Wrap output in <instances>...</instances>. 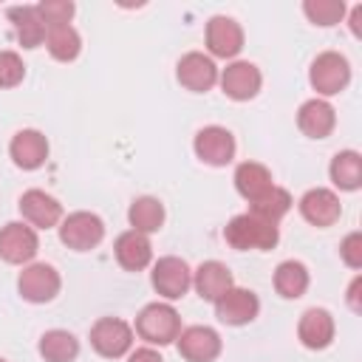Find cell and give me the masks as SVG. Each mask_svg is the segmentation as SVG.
Listing matches in <instances>:
<instances>
[{
    "mask_svg": "<svg viewBox=\"0 0 362 362\" xmlns=\"http://www.w3.org/2000/svg\"><path fill=\"white\" fill-rule=\"evenodd\" d=\"M223 240L238 249V252H246V249H274L277 240H280V232H277V223H269L252 212H243V215H235L226 229H223Z\"/></svg>",
    "mask_w": 362,
    "mask_h": 362,
    "instance_id": "1",
    "label": "cell"
},
{
    "mask_svg": "<svg viewBox=\"0 0 362 362\" xmlns=\"http://www.w3.org/2000/svg\"><path fill=\"white\" fill-rule=\"evenodd\" d=\"M136 334L150 345H170L181 334V317L167 303H150L136 317Z\"/></svg>",
    "mask_w": 362,
    "mask_h": 362,
    "instance_id": "2",
    "label": "cell"
},
{
    "mask_svg": "<svg viewBox=\"0 0 362 362\" xmlns=\"http://www.w3.org/2000/svg\"><path fill=\"white\" fill-rule=\"evenodd\" d=\"M102 238H105V223L93 212L79 209V212H71L59 221V240L74 252L96 249L102 243Z\"/></svg>",
    "mask_w": 362,
    "mask_h": 362,
    "instance_id": "3",
    "label": "cell"
},
{
    "mask_svg": "<svg viewBox=\"0 0 362 362\" xmlns=\"http://www.w3.org/2000/svg\"><path fill=\"white\" fill-rule=\"evenodd\" d=\"M308 82L320 96H334L339 90H345V85L351 82V65L342 54L337 51H322L317 54V59L311 62L308 71Z\"/></svg>",
    "mask_w": 362,
    "mask_h": 362,
    "instance_id": "4",
    "label": "cell"
},
{
    "mask_svg": "<svg viewBox=\"0 0 362 362\" xmlns=\"http://www.w3.org/2000/svg\"><path fill=\"white\" fill-rule=\"evenodd\" d=\"M90 345L105 359H119L133 348V328L119 317H102L90 328Z\"/></svg>",
    "mask_w": 362,
    "mask_h": 362,
    "instance_id": "5",
    "label": "cell"
},
{
    "mask_svg": "<svg viewBox=\"0 0 362 362\" xmlns=\"http://www.w3.org/2000/svg\"><path fill=\"white\" fill-rule=\"evenodd\" d=\"M59 272L48 263H28L17 277V291L28 303H51L59 294Z\"/></svg>",
    "mask_w": 362,
    "mask_h": 362,
    "instance_id": "6",
    "label": "cell"
},
{
    "mask_svg": "<svg viewBox=\"0 0 362 362\" xmlns=\"http://www.w3.org/2000/svg\"><path fill=\"white\" fill-rule=\"evenodd\" d=\"M150 280H153V288L167 297V300H178L189 291L192 286V272L189 266L175 257V255H167V257H158L153 263V272H150Z\"/></svg>",
    "mask_w": 362,
    "mask_h": 362,
    "instance_id": "7",
    "label": "cell"
},
{
    "mask_svg": "<svg viewBox=\"0 0 362 362\" xmlns=\"http://www.w3.org/2000/svg\"><path fill=\"white\" fill-rule=\"evenodd\" d=\"M192 150H195V156L204 164H209V167H226L235 158V136L226 127H221V124H209V127H201L195 133Z\"/></svg>",
    "mask_w": 362,
    "mask_h": 362,
    "instance_id": "8",
    "label": "cell"
},
{
    "mask_svg": "<svg viewBox=\"0 0 362 362\" xmlns=\"http://www.w3.org/2000/svg\"><path fill=\"white\" fill-rule=\"evenodd\" d=\"M37 252H40V238L28 223L11 221L0 229V257L6 263H14V266L31 263Z\"/></svg>",
    "mask_w": 362,
    "mask_h": 362,
    "instance_id": "9",
    "label": "cell"
},
{
    "mask_svg": "<svg viewBox=\"0 0 362 362\" xmlns=\"http://www.w3.org/2000/svg\"><path fill=\"white\" fill-rule=\"evenodd\" d=\"M218 82L223 88V93L235 102H246V99H255L260 85H263V76L257 71L255 62H246V59H235L223 68V74H218Z\"/></svg>",
    "mask_w": 362,
    "mask_h": 362,
    "instance_id": "10",
    "label": "cell"
},
{
    "mask_svg": "<svg viewBox=\"0 0 362 362\" xmlns=\"http://www.w3.org/2000/svg\"><path fill=\"white\" fill-rule=\"evenodd\" d=\"M175 76H178V82H181L187 90H192V93H206V90L218 82V65H215L212 57H206V54H201V51H189V54H184V57L178 59Z\"/></svg>",
    "mask_w": 362,
    "mask_h": 362,
    "instance_id": "11",
    "label": "cell"
},
{
    "mask_svg": "<svg viewBox=\"0 0 362 362\" xmlns=\"http://www.w3.org/2000/svg\"><path fill=\"white\" fill-rule=\"evenodd\" d=\"M206 48L212 57L221 59H232L240 54L243 48V28L238 20L226 17V14H215L206 23Z\"/></svg>",
    "mask_w": 362,
    "mask_h": 362,
    "instance_id": "12",
    "label": "cell"
},
{
    "mask_svg": "<svg viewBox=\"0 0 362 362\" xmlns=\"http://www.w3.org/2000/svg\"><path fill=\"white\" fill-rule=\"evenodd\" d=\"M178 354L187 362H212L221 354V337L209 325H189L178 334Z\"/></svg>",
    "mask_w": 362,
    "mask_h": 362,
    "instance_id": "13",
    "label": "cell"
},
{
    "mask_svg": "<svg viewBox=\"0 0 362 362\" xmlns=\"http://www.w3.org/2000/svg\"><path fill=\"white\" fill-rule=\"evenodd\" d=\"M300 215L311 223V226H334L342 215V204H339V195L334 189H325V187H314L308 189L303 198H300Z\"/></svg>",
    "mask_w": 362,
    "mask_h": 362,
    "instance_id": "14",
    "label": "cell"
},
{
    "mask_svg": "<svg viewBox=\"0 0 362 362\" xmlns=\"http://www.w3.org/2000/svg\"><path fill=\"white\" fill-rule=\"evenodd\" d=\"M260 311V300L255 291L232 286L221 300H215V317L226 325H246L257 317Z\"/></svg>",
    "mask_w": 362,
    "mask_h": 362,
    "instance_id": "15",
    "label": "cell"
},
{
    "mask_svg": "<svg viewBox=\"0 0 362 362\" xmlns=\"http://www.w3.org/2000/svg\"><path fill=\"white\" fill-rule=\"evenodd\" d=\"M20 212L31 229H51L62 221V204L45 189H25L20 198Z\"/></svg>",
    "mask_w": 362,
    "mask_h": 362,
    "instance_id": "16",
    "label": "cell"
},
{
    "mask_svg": "<svg viewBox=\"0 0 362 362\" xmlns=\"http://www.w3.org/2000/svg\"><path fill=\"white\" fill-rule=\"evenodd\" d=\"M8 156L20 170H40L48 158V139L40 130H17L8 144Z\"/></svg>",
    "mask_w": 362,
    "mask_h": 362,
    "instance_id": "17",
    "label": "cell"
},
{
    "mask_svg": "<svg viewBox=\"0 0 362 362\" xmlns=\"http://www.w3.org/2000/svg\"><path fill=\"white\" fill-rule=\"evenodd\" d=\"M192 286H195V291L201 294V300L215 303V300H221L235 283H232V272H229L226 263H221V260H204V263L192 272Z\"/></svg>",
    "mask_w": 362,
    "mask_h": 362,
    "instance_id": "18",
    "label": "cell"
},
{
    "mask_svg": "<svg viewBox=\"0 0 362 362\" xmlns=\"http://www.w3.org/2000/svg\"><path fill=\"white\" fill-rule=\"evenodd\" d=\"M297 127L308 136V139H328L331 130L337 127V113L325 99H308L300 105L297 110Z\"/></svg>",
    "mask_w": 362,
    "mask_h": 362,
    "instance_id": "19",
    "label": "cell"
},
{
    "mask_svg": "<svg viewBox=\"0 0 362 362\" xmlns=\"http://www.w3.org/2000/svg\"><path fill=\"white\" fill-rule=\"evenodd\" d=\"M113 252H116V260L122 269L127 272H141L150 266L153 260V246H150V238L136 232V229H127L116 238L113 243Z\"/></svg>",
    "mask_w": 362,
    "mask_h": 362,
    "instance_id": "20",
    "label": "cell"
},
{
    "mask_svg": "<svg viewBox=\"0 0 362 362\" xmlns=\"http://www.w3.org/2000/svg\"><path fill=\"white\" fill-rule=\"evenodd\" d=\"M297 337L311 351L328 348L334 339V317L325 308H308L297 322Z\"/></svg>",
    "mask_w": 362,
    "mask_h": 362,
    "instance_id": "21",
    "label": "cell"
},
{
    "mask_svg": "<svg viewBox=\"0 0 362 362\" xmlns=\"http://www.w3.org/2000/svg\"><path fill=\"white\" fill-rule=\"evenodd\" d=\"M274 187L269 167L257 164V161H243L235 167V189L240 192V198H246L249 204L260 201L263 195H269Z\"/></svg>",
    "mask_w": 362,
    "mask_h": 362,
    "instance_id": "22",
    "label": "cell"
},
{
    "mask_svg": "<svg viewBox=\"0 0 362 362\" xmlns=\"http://www.w3.org/2000/svg\"><path fill=\"white\" fill-rule=\"evenodd\" d=\"M8 20L14 23V34L23 48H37L45 42V23L40 20L37 6H14L8 8Z\"/></svg>",
    "mask_w": 362,
    "mask_h": 362,
    "instance_id": "23",
    "label": "cell"
},
{
    "mask_svg": "<svg viewBox=\"0 0 362 362\" xmlns=\"http://www.w3.org/2000/svg\"><path fill=\"white\" fill-rule=\"evenodd\" d=\"M127 221H130V229H136L141 235H153L164 226V204L153 195H141L130 204Z\"/></svg>",
    "mask_w": 362,
    "mask_h": 362,
    "instance_id": "24",
    "label": "cell"
},
{
    "mask_svg": "<svg viewBox=\"0 0 362 362\" xmlns=\"http://www.w3.org/2000/svg\"><path fill=\"white\" fill-rule=\"evenodd\" d=\"M328 175L331 181L345 189V192H354L362 187V156L356 150H339L334 158H331V167H328Z\"/></svg>",
    "mask_w": 362,
    "mask_h": 362,
    "instance_id": "25",
    "label": "cell"
},
{
    "mask_svg": "<svg viewBox=\"0 0 362 362\" xmlns=\"http://www.w3.org/2000/svg\"><path fill=\"white\" fill-rule=\"evenodd\" d=\"M79 354V339L71 331L51 328L40 337V356L45 362H74Z\"/></svg>",
    "mask_w": 362,
    "mask_h": 362,
    "instance_id": "26",
    "label": "cell"
},
{
    "mask_svg": "<svg viewBox=\"0 0 362 362\" xmlns=\"http://www.w3.org/2000/svg\"><path fill=\"white\" fill-rule=\"evenodd\" d=\"M308 288V269L300 260H283L274 269V291L286 300L303 297Z\"/></svg>",
    "mask_w": 362,
    "mask_h": 362,
    "instance_id": "27",
    "label": "cell"
},
{
    "mask_svg": "<svg viewBox=\"0 0 362 362\" xmlns=\"http://www.w3.org/2000/svg\"><path fill=\"white\" fill-rule=\"evenodd\" d=\"M45 48L57 62H71L82 51V37L74 25H54L45 28Z\"/></svg>",
    "mask_w": 362,
    "mask_h": 362,
    "instance_id": "28",
    "label": "cell"
},
{
    "mask_svg": "<svg viewBox=\"0 0 362 362\" xmlns=\"http://www.w3.org/2000/svg\"><path fill=\"white\" fill-rule=\"evenodd\" d=\"M288 209H291V195H288L283 187H277V184L272 187L269 195H263L260 201L249 204V212L257 215V218H263V221H269V223H280V218H283Z\"/></svg>",
    "mask_w": 362,
    "mask_h": 362,
    "instance_id": "29",
    "label": "cell"
},
{
    "mask_svg": "<svg viewBox=\"0 0 362 362\" xmlns=\"http://www.w3.org/2000/svg\"><path fill=\"white\" fill-rule=\"evenodd\" d=\"M345 3L342 0H305L303 3V14L314 23V25H337L342 17H345Z\"/></svg>",
    "mask_w": 362,
    "mask_h": 362,
    "instance_id": "30",
    "label": "cell"
},
{
    "mask_svg": "<svg viewBox=\"0 0 362 362\" xmlns=\"http://www.w3.org/2000/svg\"><path fill=\"white\" fill-rule=\"evenodd\" d=\"M37 11H40V20L45 23V28H54V25H71L76 6L71 0H42L37 6Z\"/></svg>",
    "mask_w": 362,
    "mask_h": 362,
    "instance_id": "31",
    "label": "cell"
},
{
    "mask_svg": "<svg viewBox=\"0 0 362 362\" xmlns=\"http://www.w3.org/2000/svg\"><path fill=\"white\" fill-rule=\"evenodd\" d=\"M25 76V65L20 54L14 51H0V88H14Z\"/></svg>",
    "mask_w": 362,
    "mask_h": 362,
    "instance_id": "32",
    "label": "cell"
},
{
    "mask_svg": "<svg viewBox=\"0 0 362 362\" xmlns=\"http://www.w3.org/2000/svg\"><path fill=\"white\" fill-rule=\"evenodd\" d=\"M339 257L348 269H362V232H348L339 243Z\"/></svg>",
    "mask_w": 362,
    "mask_h": 362,
    "instance_id": "33",
    "label": "cell"
},
{
    "mask_svg": "<svg viewBox=\"0 0 362 362\" xmlns=\"http://www.w3.org/2000/svg\"><path fill=\"white\" fill-rule=\"evenodd\" d=\"M127 362H164V359H161V354H158L156 348L144 345V348H136V351H130Z\"/></svg>",
    "mask_w": 362,
    "mask_h": 362,
    "instance_id": "34",
    "label": "cell"
},
{
    "mask_svg": "<svg viewBox=\"0 0 362 362\" xmlns=\"http://www.w3.org/2000/svg\"><path fill=\"white\" fill-rule=\"evenodd\" d=\"M359 291H362V277L356 274V277L351 280V286H348V297H345V300H348V305H351V311H356V314L362 311V303H359Z\"/></svg>",
    "mask_w": 362,
    "mask_h": 362,
    "instance_id": "35",
    "label": "cell"
},
{
    "mask_svg": "<svg viewBox=\"0 0 362 362\" xmlns=\"http://www.w3.org/2000/svg\"><path fill=\"white\" fill-rule=\"evenodd\" d=\"M351 31H354V37L362 34V6H354L351 8Z\"/></svg>",
    "mask_w": 362,
    "mask_h": 362,
    "instance_id": "36",
    "label": "cell"
},
{
    "mask_svg": "<svg viewBox=\"0 0 362 362\" xmlns=\"http://www.w3.org/2000/svg\"><path fill=\"white\" fill-rule=\"evenodd\" d=\"M0 362H6V359H0Z\"/></svg>",
    "mask_w": 362,
    "mask_h": 362,
    "instance_id": "37",
    "label": "cell"
}]
</instances>
